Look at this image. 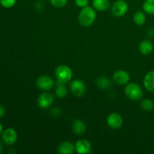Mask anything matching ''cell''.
<instances>
[{
  "instance_id": "obj_20",
  "label": "cell",
  "mask_w": 154,
  "mask_h": 154,
  "mask_svg": "<svg viewBox=\"0 0 154 154\" xmlns=\"http://www.w3.org/2000/svg\"><path fill=\"white\" fill-rule=\"evenodd\" d=\"M142 8L147 14H154V0H145L143 3Z\"/></svg>"
},
{
  "instance_id": "obj_12",
  "label": "cell",
  "mask_w": 154,
  "mask_h": 154,
  "mask_svg": "<svg viewBox=\"0 0 154 154\" xmlns=\"http://www.w3.org/2000/svg\"><path fill=\"white\" fill-rule=\"evenodd\" d=\"M57 150L61 154H72L75 151V144L69 141H63L58 146Z\"/></svg>"
},
{
  "instance_id": "obj_2",
  "label": "cell",
  "mask_w": 154,
  "mask_h": 154,
  "mask_svg": "<svg viewBox=\"0 0 154 154\" xmlns=\"http://www.w3.org/2000/svg\"><path fill=\"white\" fill-rule=\"evenodd\" d=\"M55 75L57 82L66 84L72 81L73 72L69 66L66 65H60L56 69Z\"/></svg>"
},
{
  "instance_id": "obj_15",
  "label": "cell",
  "mask_w": 154,
  "mask_h": 154,
  "mask_svg": "<svg viewBox=\"0 0 154 154\" xmlns=\"http://www.w3.org/2000/svg\"><path fill=\"white\" fill-rule=\"evenodd\" d=\"M138 48H139V51L141 52V54H144V55H149L153 51L154 45L150 41L144 40L140 43Z\"/></svg>"
},
{
  "instance_id": "obj_4",
  "label": "cell",
  "mask_w": 154,
  "mask_h": 154,
  "mask_svg": "<svg viewBox=\"0 0 154 154\" xmlns=\"http://www.w3.org/2000/svg\"><path fill=\"white\" fill-rule=\"evenodd\" d=\"M36 86L38 88L43 91H49L55 86V82L51 77L48 75L39 76L36 80Z\"/></svg>"
},
{
  "instance_id": "obj_5",
  "label": "cell",
  "mask_w": 154,
  "mask_h": 154,
  "mask_svg": "<svg viewBox=\"0 0 154 154\" xmlns=\"http://www.w3.org/2000/svg\"><path fill=\"white\" fill-rule=\"evenodd\" d=\"M129 6L124 0H117L111 6V14L116 17H123L127 13Z\"/></svg>"
},
{
  "instance_id": "obj_13",
  "label": "cell",
  "mask_w": 154,
  "mask_h": 154,
  "mask_svg": "<svg viewBox=\"0 0 154 154\" xmlns=\"http://www.w3.org/2000/svg\"><path fill=\"white\" fill-rule=\"evenodd\" d=\"M72 128L74 133L78 135H83V134L85 133L86 130H87V126H86L85 123L83 120H79V119L74 120Z\"/></svg>"
},
{
  "instance_id": "obj_11",
  "label": "cell",
  "mask_w": 154,
  "mask_h": 154,
  "mask_svg": "<svg viewBox=\"0 0 154 154\" xmlns=\"http://www.w3.org/2000/svg\"><path fill=\"white\" fill-rule=\"evenodd\" d=\"M75 151L80 154H87L91 151V144L87 139H79L75 144Z\"/></svg>"
},
{
  "instance_id": "obj_6",
  "label": "cell",
  "mask_w": 154,
  "mask_h": 154,
  "mask_svg": "<svg viewBox=\"0 0 154 154\" xmlns=\"http://www.w3.org/2000/svg\"><path fill=\"white\" fill-rule=\"evenodd\" d=\"M54 102V97L52 93L45 91L38 96L37 100L38 105L42 109H48L51 108Z\"/></svg>"
},
{
  "instance_id": "obj_26",
  "label": "cell",
  "mask_w": 154,
  "mask_h": 154,
  "mask_svg": "<svg viewBox=\"0 0 154 154\" xmlns=\"http://www.w3.org/2000/svg\"><path fill=\"white\" fill-rule=\"evenodd\" d=\"M5 114V108H4V106L0 105V118L3 117Z\"/></svg>"
},
{
  "instance_id": "obj_17",
  "label": "cell",
  "mask_w": 154,
  "mask_h": 154,
  "mask_svg": "<svg viewBox=\"0 0 154 154\" xmlns=\"http://www.w3.org/2000/svg\"><path fill=\"white\" fill-rule=\"evenodd\" d=\"M96 84L99 88L102 89V90H107L111 87V81L107 77L100 76L96 79Z\"/></svg>"
},
{
  "instance_id": "obj_21",
  "label": "cell",
  "mask_w": 154,
  "mask_h": 154,
  "mask_svg": "<svg viewBox=\"0 0 154 154\" xmlns=\"http://www.w3.org/2000/svg\"><path fill=\"white\" fill-rule=\"evenodd\" d=\"M141 107L144 111H150L154 108V102L150 99H143L141 102Z\"/></svg>"
},
{
  "instance_id": "obj_28",
  "label": "cell",
  "mask_w": 154,
  "mask_h": 154,
  "mask_svg": "<svg viewBox=\"0 0 154 154\" xmlns=\"http://www.w3.org/2000/svg\"><path fill=\"white\" fill-rule=\"evenodd\" d=\"M3 132V127H2V125L1 124V123H0V135L2 134Z\"/></svg>"
},
{
  "instance_id": "obj_14",
  "label": "cell",
  "mask_w": 154,
  "mask_h": 154,
  "mask_svg": "<svg viewBox=\"0 0 154 154\" xmlns=\"http://www.w3.org/2000/svg\"><path fill=\"white\" fill-rule=\"evenodd\" d=\"M144 86L146 90L154 93V71L146 74L144 78Z\"/></svg>"
},
{
  "instance_id": "obj_8",
  "label": "cell",
  "mask_w": 154,
  "mask_h": 154,
  "mask_svg": "<svg viewBox=\"0 0 154 154\" xmlns=\"http://www.w3.org/2000/svg\"><path fill=\"white\" fill-rule=\"evenodd\" d=\"M123 123V117L120 114L116 112H113L110 114L107 117V123L109 127L111 129H120Z\"/></svg>"
},
{
  "instance_id": "obj_16",
  "label": "cell",
  "mask_w": 154,
  "mask_h": 154,
  "mask_svg": "<svg viewBox=\"0 0 154 154\" xmlns=\"http://www.w3.org/2000/svg\"><path fill=\"white\" fill-rule=\"evenodd\" d=\"M93 6L98 11H105L111 6L109 0H93Z\"/></svg>"
},
{
  "instance_id": "obj_27",
  "label": "cell",
  "mask_w": 154,
  "mask_h": 154,
  "mask_svg": "<svg viewBox=\"0 0 154 154\" xmlns=\"http://www.w3.org/2000/svg\"><path fill=\"white\" fill-rule=\"evenodd\" d=\"M148 35L150 37H153L154 36V29H150V30H148Z\"/></svg>"
},
{
  "instance_id": "obj_19",
  "label": "cell",
  "mask_w": 154,
  "mask_h": 154,
  "mask_svg": "<svg viewBox=\"0 0 154 154\" xmlns=\"http://www.w3.org/2000/svg\"><path fill=\"white\" fill-rule=\"evenodd\" d=\"M133 21L137 26H142L146 22V16L143 11H137L133 16Z\"/></svg>"
},
{
  "instance_id": "obj_25",
  "label": "cell",
  "mask_w": 154,
  "mask_h": 154,
  "mask_svg": "<svg viewBox=\"0 0 154 154\" xmlns=\"http://www.w3.org/2000/svg\"><path fill=\"white\" fill-rule=\"evenodd\" d=\"M51 114L54 117H58L62 114V111L59 108H54L51 111Z\"/></svg>"
},
{
  "instance_id": "obj_22",
  "label": "cell",
  "mask_w": 154,
  "mask_h": 154,
  "mask_svg": "<svg viewBox=\"0 0 154 154\" xmlns=\"http://www.w3.org/2000/svg\"><path fill=\"white\" fill-rule=\"evenodd\" d=\"M68 0H50V2L56 8H63L67 4Z\"/></svg>"
},
{
  "instance_id": "obj_3",
  "label": "cell",
  "mask_w": 154,
  "mask_h": 154,
  "mask_svg": "<svg viewBox=\"0 0 154 154\" xmlns=\"http://www.w3.org/2000/svg\"><path fill=\"white\" fill-rule=\"evenodd\" d=\"M124 93L129 99L132 101L141 100L143 97V90L135 83H128L125 87Z\"/></svg>"
},
{
  "instance_id": "obj_24",
  "label": "cell",
  "mask_w": 154,
  "mask_h": 154,
  "mask_svg": "<svg viewBox=\"0 0 154 154\" xmlns=\"http://www.w3.org/2000/svg\"><path fill=\"white\" fill-rule=\"evenodd\" d=\"M75 3L78 7L83 8L88 5L89 0H75Z\"/></svg>"
},
{
  "instance_id": "obj_29",
  "label": "cell",
  "mask_w": 154,
  "mask_h": 154,
  "mask_svg": "<svg viewBox=\"0 0 154 154\" xmlns=\"http://www.w3.org/2000/svg\"><path fill=\"white\" fill-rule=\"evenodd\" d=\"M2 150H3V146H2V142L0 141V153L2 152Z\"/></svg>"
},
{
  "instance_id": "obj_18",
  "label": "cell",
  "mask_w": 154,
  "mask_h": 154,
  "mask_svg": "<svg viewBox=\"0 0 154 154\" xmlns=\"http://www.w3.org/2000/svg\"><path fill=\"white\" fill-rule=\"evenodd\" d=\"M55 94L57 97L60 98V99H63V98L66 97L68 94V88L66 87V84L57 82L55 90Z\"/></svg>"
},
{
  "instance_id": "obj_1",
  "label": "cell",
  "mask_w": 154,
  "mask_h": 154,
  "mask_svg": "<svg viewBox=\"0 0 154 154\" xmlns=\"http://www.w3.org/2000/svg\"><path fill=\"white\" fill-rule=\"evenodd\" d=\"M96 18V11L90 6H86L81 9L78 16V22L82 26L88 27L93 25Z\"/></svg>"
},
{
  "instance_id": "obj_10",
  "label": "cell",
  "mask_w": 154,
  "mask_h": 154,
  "mask_svg": "<svg viewBox=\"0 0 154 154\" xmlns=\"http://www.w3.org/2000/svg\"><path fill=\"white\" fill-rule=\"evenodd\" d=\"M2 140L7 145H12L17 140V133L13 128H8L3 131Z\"/></svg>"
},
{
  "instance_id": "obj_9",
  "label": "cell",
  "mask_w": 154,
  "mask_h": 154,
  "mask_svg": "<svg viewBox=\"0 0 154 154\" xmlns=\"http://www.w3.org/2000/svg\"><path fill=\"white\" fill-rule=\"evenodd\" d=\"M113 80L118 85H126L130 81V76L126 71L117 70L113 75Z\"/></svg>"
},
{
  "instance_id": "obj_30",
  "label": "cell",
  "mask_w": 154,
  "mask_h": 154,
  "mask_svg": "<svg viewBox=\"0 0 154 154\" xmlns=\"http://www.w3.org/2000/svg\"><path fill=\"white\" fill-rule=\"evenodd\" d=\"M42 1H45V0H42Z\"/></svg>"
},
{
  "instance_id": "obj_23",
  "label": "cell",
  "mask_w": 154,
  "mask_h": 154,
  "mask_svg": "<svg viewBox=\"0 0 154 154\" xmlns=\"http://www.w3.org/2000/svg\"><path fill=\"white\" fill-rule=\"evenodd\" d=\"M16 2L17 0H0V4L5 8H10L16 4Z\"/></svg>"
},
{
  "instance_id": "obj_7",
  "label": "cell",
  "mask_w": 154,
  "mask_h": 154,
  "mask_svg": "<svg viewBox=\"0 0 154 154\" xmlns=\"http://www.w3.org/2000/svg\"><path fill=\"white\" fill-rule=\"evenodd\" d=\"M70 90L74 96L81 97L86 92V85L84 81L80 79H75L70 84Z\"/></svg>"
}]
</instances>
